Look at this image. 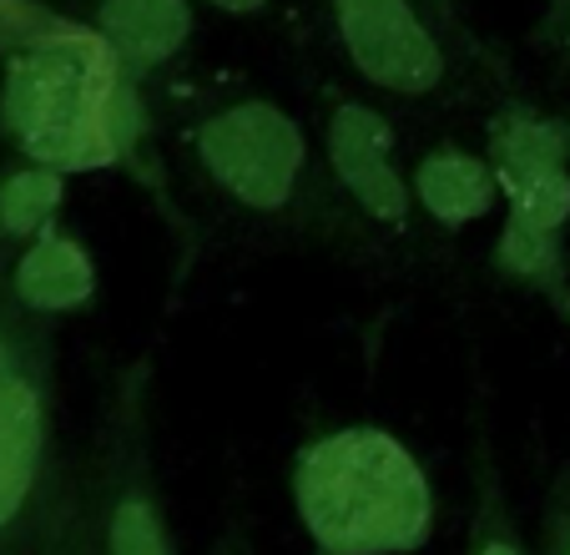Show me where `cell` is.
<instances>
[{
  "label": "cell",
  "instance_id": "cell-1",
  "mask_svg": "<svg viewBox=\"0 0 570 555\" xmlns=\"http://www.w3.org/2000/svg\"><path fill=\"white\" fill-rule=\"evenodd\" d=\"M0 117L36 167H117L137 132L131 71L101 31L36 16L31 36L6 66Z\"/></svg>",
  "mask_w": 570,
  "mask_h": 555
},
{
  "label": "cell",
  "instance_id": "cell-2",
  "mask_svg": "<svg viewBox=\"0 0 570 555\" xmlns=\"http://www.w3.org/2000/svg\"><path fill=\"white\" fill-rule=\"evenodd\" d=\"M293 505L313 555H410L434 530L420 459L374 425L308 439L293 465Z\"/></svg>",
  "mask_w": 570,
  "mask_h": 555
},
{
  "label": "cell",
  "instance_id": "cell-3",
  "mask_svg": "<svg viewBox=\"0 0 570 555\" xmlns=\"http://www.w3.org/2000/svg\"><path fill=\"white\" fill-rule=\"evenodd\" d=\"M344 66L394 101H440L470 71L450 0H323Z\"/></svg>",
  "mask_w": 570,
  "mask_h": 555
},
{
  "label": "cell",
  "instance_id": "cell-4",
  "mask_svg": "<svg viewBox=\"0 0 570 555\" xmlns=\"http://www.w3.org/2000/svg\"><path fill=\"white\" fill-rule=\"evenodd\" d=\"M193 152L213 187L243 213L283 217L308 187V142L298 121L273 101H233L197 121Z\"/></svg>",
  "mask_w": 570,
  "mask_h": 555
},
{
  "label": "cell",
  "instance_id": "cell-5",
  "mask_svg": "<svg viewBox=\"0 0 570 555\" xmlns=\"http://www.w3.org/2000/svg\"><path fill=\"white\" fill-rule=\"evenodd\" d=\"M484 157L500 177L505 223L535 237H566L570 227V121L510 101L490 121Z\"/></svg>",
  "mask_w": 570,
  "mask_h": 555
},
{
  "label": "cell",
  "instance_id": "cell-6",
  "mask_svg": "<svg viewBox=\"0 0 570 555\" xmlns=\"http://www.w3.org/2000/svg\"><path fill=\"white\" fill-rule=\"evenodd\" d=\"M323 157L338 193L379 227H410L414 193L394 167V127L368 101L338 97L323 121Z\"/></svg>",
  "mask_w": 570,
  "mask_h": 555
},
{
  "label": "cell",
  "instance_id": "cell-7",
  "mask_svg": "<svg viewBox=\"0 0 570 555\" xmlns=\"http://www.w3.org/2000/svg\"><path fill=\"white\" fill-rule=\"evenodd\" d=\"M101 555H177L157 480L141 455V415L131 399L117 415V445L107 455V500H101Z\"/></svg>",
  "mask_w": 570,
  "mask_h": 555
},
{
  "label": "cell",
  "instance_id": "cell-8",
  "mask_svg": "<svg viewBox=\"0 0 570 555\" xmlns=\"http://www.w3.org/2000/svg\"><path fill=\"white\" fill-rule=\"evenodd\" d=\"M410 193L444 233H460V227L480 223L500 197V177L490 167V157L470 147H430L420 162H414V177H410Z\"/></svg>",
  "mask_w": 570,
  "mask_h": 555
},
{
  "label": "cell",
  "instance_id": "cell-9",
  "mask_svg": "<svg viewBox=\"0 0 570 555\" xmlns=\"http://www.w3.org/2000/svg\"><path fill=\"white\" fill-rule=\"evenodd\" d=\"M91 31H101V41L121 56L131 76H147L187 46L193 6L187 0H97Z\"/></svg>",
  "mask_w": 570,
  "mask_h": 555
},
{
  "label": "cell",
  "instance_id": "cell-10",
  "mask_svg": "<svg viewBox=\"0 0 570 555\" xmlns=\"http://www.w3.org/2000/svg\"><path fill=\"white\" fill-rule=\"evenodd\" d=\"M46 449V405L36 379L11 374L0 384V530H11L31 505Z\"/></svg>",
  "mask_w": 570,
  "mask_h": 555
},
{
  "label": "cell",
  "instance_id": "cell-11",
  "mask_svg": "<svg viewBox=\"0 0 570 555\" xmlns=\"http://www.w3.org/2000/svg\"><path fill=\"white\" fill-rule=\"evenodd\" d=\"M97 289V267H91L87 247L76 237L56 233V227H41L36 243L26 247L21 267H16V293H21L26 309L36 313H66L81 309Z\"/></svg>",
  "mask_w": 570,
  "mask_h": 555
},
{
  "label": "cell",
  "instance_id": "cell-12",
  "mask_svg": "<svg viewBox=\"0 0 570 555\" xmlns=\"http://www.w3.org/2000/svg\"><path fill=\"white\" fill-rule=\"evenodd\" d=\"M495 263L505 267L515 283L546 293L560 313L570 319V267H566V237H535L525 227L505 223L495 243Z\"/></svg>",
  "mask_w": 570,
  "mask_h": 555
},
{
  "label": "cell",
  "instance_id": "cell-13",
  "mask_svg": "<svg viewBox=\"0 0 570 555\" xmlns=\"http://www.w3.org/2000/svg\"><path fill=\"white\" fill-rule=\"evenodd\" d=\"M61 207V172L56 167H21L0 182V227L16 237H31L51 223V213Z\"/></svg>",
  "mask_w": 570,
  "mask_h": 555
},
{
  "label": "cell",
  "instance_id": "cell-14",
  "mask_svg": "<svg viewBox=\"0 0 570 555\" xmlns=\"http://www.w3.org/2000/svg\"><path fill=\"white\" fill-rule=\"evenodd\" d=\"M464 555H525L520 530L505 510V495H500L495 470L480 480V505H474V530H470V551Z\"/></svg>",
  "mask_w": 570,
  "mask_h": 555
},
{
  "label": "cell",
  "instance_id": "cell-15",
  "mask_svg": "<svg viewBox=\"0 0 570 555\" xmlns=\"http://www.w3.org/2000/svg\"><path fill=\"white\" fill-rule=\"evenodd\" d=\"M540 555H570V485L560 480L546 510V551Z\"/></svg>",
  "mask_w": 570,
  "mask_h": 555
},
{
  "label": "cell",
  "instance_id": "cell-16",
  "mask_svg": "<svg viewBox=\"0 0 570 555\" xmlns=\"http://www.w3.org/2000/svg\"><path fill=\"white\" fill-rule=\"evenodd\" d=\"M550 26H556V51L570 66V0H550Z\"/></svg>",
  "mask_w": 570,
  "mask_h": 555
},
{
  "label": "cell",
  "instance_id": "cell-17",
  "mask_svg": "<svg viewBox=\"0 0 570 555\" xmlns=\"http://www.w3.org/2000/svg\"><path fill=\"white\" fill-rule=\"evenodd\" d=\"M203 6H213L223 16H258V11H268L273 0H203Z\"/></svg>",
  "mask_w": 570,
  "mask_h": 555
},
{
  "label": "cell",
  "instance_id": "cell-18",
  "mask_svg": "<svg viewBox=\"0 0 570 555\" xmlns=\"http://www.w3.org/2000/svg\"><path fill=\"white\" fill-rule=\"evenodd\" d=\"M11 379V349H6V339H0V384Z\"/></svg>",
  "mask_w": 570,
  "mask_h": 555
}]
</instances>
